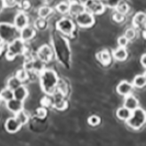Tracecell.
Masks as SVG:
<instances>
[{
	"label": "cell",
	"mask_w": 146,
	"mask_h": 146,
	"mask_svg": "<svg viewBox=\"0 0 146 146\" xmlns=\"http://www.w3.org/2000/svg\"><path fill=\"white\" fill-rule=\"evenodd\" d=\"M56 91L62 93L63 96H66L68 93V86L67 84L63 79H59L58 83H57Z\"/></svg>",
	"instance_id": "obj_25"
},
{
	"label": "cell",
	"mask_w": 146,
	"mask_h": 146,
	"mask_svg": "<svg viewBox=\"0 0 146 146\" xmlns=\"http://www.w3.org/2000/svg\"><path fill=\"white\" fill-rule=\"evenodd\" d=\"M124 16L125 15H123L121 13L116 12L113 16V19L117 23H121V22L124 21Z\"/></svg>",
	"instance_id": "obj_38"
},
{
	"label": "cell",
	"mask_w": 146,
	"mask_h": 146,
	"mask_svg": "<svg viewBox=\"0 0 146 146\" xmlns=\"http://www.w3.org/2000/svg\"><path fill=\"white\" fill-rule=\"evenodd\" d=\"M41 103H42L43 106H45V107H48V106H50L51 105H52V100L50 99L49 98H47V97H44V98L42 99Z\"/></svg>",
	"instance_id": "obj_39"
},
{
	"label": "cell",
	"mask_w": 146,
	"mask_h": 146,
	"mask_svg": "<svg viewBox=\"0 0 146 146\" xmlns=\"http://www.w3.org/2000/svg\"><path fill=\"white\" fill-rule=\"evenodd\" d=\"M85 11V6L84 4L80 3H70V9L69 14L71 17H76L77 16L81 14V13Z\"/></svg>",
	"instance_id": "obj_15"
},
{
	"label": "cell",
	"mask_w": 146,
	"mask_h": 146,
	"mask_svg": "<svg viewBox=\"0 0 146 146\" xmlns=\"http://www.w3.org/2000/svg\"><path fill=\"white\" fill-rule=\"evenodd\" d=\"M132 23L135 28L142 31L144 33L146 32V13L143 12L136 13L133 18Z\"/></svg>",
	"instance_id": "obj_10"
},
{
	"label": "cell",
	"mask_w": 146,
	"mask_h": 146,
	"mask_svg": "<svg viewBox=\"0 0 146 146\" xmlns=\"http://www.w3.org/2000/svg\"><path fill=\"white\" fill-rule=\"evenodd\" d=\"M133 88H134V86L132 84L127 81H123L116 87V92L120 96L126 97L129 95H131Z\"/></svg>",
	"instance_id": "obj_11"
},
{
	"label": "cell",
	"mask_w": 146,
	"mask_h": 146,
	"mask_svg": "<svg viewBox=\"0 0 146 146\" xmlns=\"http://www.w3.org/2000/svg\"><path fill=\"white\" fill-rule=\"evenodd\" d=\"M14 27L18 31L22 30L23 28L27 27L28 25V17L23 12L19 13L14 18Z\"/></svg>",
	"instance_id": "obj_12"
},
{
	"label": "cell",
	"mask_w": 146,
	"mask_h": 146,
	"mask_svg": "<svg viewBox=\"0 0 146 146\" xmlns=\"http://www.w3.org/2000/svg\"><path fill=\"white\" fill-rule=\"evenodd\" d=\"M6 107L9 111L16 114L19 113L20 111L23 110L24 104H23V102L19 101L16 98H13L11 100L6 102Z\"/></svg>",
	"instance_id": "obj_14"
},
{
	"label": "cell",
	"mask_w": 146,
	"mask_h": 146,
	"mask_svg": "<svg viewBox=\"0 0 146 146\" xmlns=\"http://www.w3.org/2000/svg\"><path fill=\"white\" fill-rule=\"evenodd\" d=\"M52 13V9L49 7V6H42L38 9V14L40 18L42 19H45V18L50 15L51 13Z\"/></svg>",
	"instance_id": "obj_26"
},
{
	"label": "cell",
	"mask_w": 146,
	"mask_h": 146,
	"mask_svg": "<svg viewBox=\"0 0 146 146\" xmlns=\"http://www.w3.org/2000/svg\"><path fill=\"white\" fill-rule=\"evenodd\" d=\"M128 42L129 41L127 40V38L124 35L120 36L119 38H118V40H117L119 47H123V48H125L126 46L127 45Z\"/></svg>",
	"instance_id": "obj_36"
},
{
	"label": "cell",
	"mask_w": 146,
	"mask_h": 146,
	"mask_svg": "<svg viewBox=\"0 0 146 146\" xmlns=\"http://www.w3.org/2000/svg\"><path fill=\"white\" fill-rule=\"evenodd\" d=\"M56 27L57 30L65 35H72L75 31L74 23L70 19L66 17L61 18L57 21Z\"/></svg>",
	"instance_id": "obj_5"
},
{
	"label": "cell",
	"mask_w": 146,
	"mask_h": 146,
	"mask_svg": "<svg viewBox=\"0 0 146 146\" xmlns=\"http://www.w3.org/2000/svg\"><path fill=\"white\" fill-rule=\"evenodd\" d=\"M21 85H22V82L16 76L9 78L8 80V82H7V88L11 89L12 91H14Z\"/></svg>",
	"instance_id": "obj_22"
},
{
	"label": "cell",
	"mask_w": 146,
	"mask_h": 146,
	"mask_svg": "<svg viewBox=\"0 0 146 146\" xmlns=\"http://www.w3.org/2000/svg\"><path fill=\"white\" fill-rule=\"evenodd\" d=\"M0 98H1V99H3V100L6 102L11 100L13 98H14V97H13V91L9 89L8 88H4L0 92Z\"/></svg>",
	"instance_id": "obj_24"
},
{
	"label": "cell",
	"mask_w": 146,
	"mask_h": 146,
	"mask_svg": "<svg viewBox=\"0 0 146 146\" xmlns=\"http://www.w3.org/2000/svg\"><path fill=\"white\" fill-rule=\"evenodd\" d=\"M100 122H101L100 117L98 116H96V115H92V116H89L88 119V124L91 126H93V127L98 125V124L100 123Z\"/></svg>",
	"instance_id": "obj_32"
},
{
	"label": "cell",
	"mask_w": 146,
	"mask_h": 146,
	"mask_svg": "<svg viewBox=\"0 0 146 146\" xmlns=\"http://www.w3.org/2000/svg\"><path fill=\"white\" fill-rule=\"evenodd\" d=\"M17 0H3V6L5 7H13L17 5Z\"/></svg>",
	"instance_id": "obj_37"
},
{
	"label": "cell",
	"mask_w": 146,
	"mask_h": 146,
	"mask_svg": "<svg viewBox=\"0 0 146 146\" xmlns=\"http://www.w3.org/2000/svg\"><path fill=\"white\" fill-rule=\"evenodd\" d=\"M18 30L14 27V25L6 24V23H0V38L3 42L10 43L17 38Z\"/></svg>",
	"instance_id": "obj_4"
},
{
	"label": "cell",
	"mask_w": 146,
	"mask_h": 146,
	"mask_svg": "<svg viewBox=\"0 0 146 146\" xmlns=\"http://www.w3.org/2000/svg\"><path fill=\"white\" fill-rule=\"evenodd\" d=\"M59 78L52 70H44L40 75V84L42 90L48 96H52L56 91Z\"/></svg>",
	"instance_id": "obj_1"
},
{
	"label": "cell",
	"mask_w": 146,
	"mask_h": 146,
	"mask_svg": "<svg viewBox=\"0 0 146 146\" xmlns=\"http://www.w3.org/2000/svg\"><path fill=\"white\" fill-rule=\"evenodd\" d=\"M22 125L21 124V123L18 121L17 119H16L15 117H10L7 119L5 123V127L6 130L9 133H16L17 132Z\"/></svg>",
	"instance_id": "obj_13"
},
{
	"label": "cell",
	"mask_w": 146,
	"mask_h": 146,
	"mask_svg": "<svg viewBox=\"0 0 146 146\" xmlns=\"http://www.w3.org/2000/svg\"><path fill=\"white\" fill-rule=\"evenodd\" d=\"M76 22L79 27L83 28H88L92 26L95 24V17L92 13L87 12L86 10L84 12L81 13L75 17Z\"/></svg>",
	"instance_id": "obj_7"
},
{
	"label": "cell",
	"mask_w": 146,
	"mask_h": 146,
	"mask_svg": "<svg viewBox=\"0 0 146 146\" xmlns=\"http://www.w3.org/2000/svg\"><path fill=\"white\" fill-rule=\"evenodd\" d=\"M27 95H28V92L24 85H21L13 91V97L19 101L24 102L25 98H27Z\"/></svg>",
	"instance_id": "obj_19"
},
{
	"label": "cell",
	"mask_w": 146,
	"mask_h": 146,
	"mask_svg": "<svg viewBox=\"0 0 146 146\" xmlns=\"http://www.w3.org/2000/svg\"><path fill=\"white\" fill-rule=\"evenodd\" d=\"M124 36L127 38L128 41H131V40H132V39H134L135 38V36H136V31H135L134 28H128L125 31Z\"/></svg>",
	"instance_id": "obj_34"
},
{
	"label": "cell",
	"mask_w": 146,
	"mask_h": 146,
	"mask_svg": "<svg viewBox=\"0 0 146 146\" xmlns=\"http://www.w3.org/2000/svg\"><path fill=\"white\" fill-rule=\"evenodd\" d=\"M3 41H2V40H1V38H0V46H2V44H3Z\"/></svg>",
	"instance_id": "obj_44"
},
{
	"label": "cell",
	"mask_w": 146,
	"mask_h": 146,
	"mask_svg": "<svg viewBox=\"0 0 146 146\" xmlns=\"http://www.w3.org/2000/svg\"><path fill=\"white\" fill-rule=\"evenodd\" d=\"M87 0H70V3H80L84 4Z\"/></svg>",
	"instance_id": "obj_41"
},
{
	"label": "cell",
	"mask_w": 146,
	"mask_h": 146,
	"mask_svg": "<svg viewBox=\"0 0 146 146\" xmlns=\"http://www.w3.org/2000/svg\"><path fill=\"white\" fill-rule=\"evenodd\" d=\"M43 68H44V63L42 62L41 60H39L38 59V60L33 61L32 69L34 70H35V71H38V72H42L44 70Z\"/></svg>",
	"instance_id": "obj_31"
},
{
	"label": "cell",
	"mask_w": 146,
	"mask_h": 146,
	"mask_svg": "<svg viewBox=\"0 0 146 146\" xmlns=\"http://www.w3.org/2000/svg\"><path fill=\"white\" fill-rule=\"evenodd\" d=\"M53 100H52V106L57 110L63 111L67 108V102L66 101L62 93L56 91V92L53 95Z\"/></svg>",
	"instance_id": "obj_8"
},
{
	"label": "cell",
	"mask_w": 146,
	"mask_h": 146,
	"mask_svg": "<svg viewBox=\"0 0 146 146\" xmlns=\"http://www.w3.org/2000/svg\"><path fill=\"white\" fill-rule=\"evenodd\" d=\"M35 27L38 30H44L46 27V22H45V19L39 17L35 23Z\"/></svg>",
	"instance_id": "obj_33"
},
{
	"label": "cell",
	"mask_w": 146,
	"mask_h": 146,
	"mask_svg": "<svg viewBox=\"0 0 146 146\" xmlns=\"http://www.w3.org/2000/svg\"><path fill=\"white\" fill-rule=\"evenodd\" d=\"M36 116L39 119H44L47 116V110L44 107L38 108L36 110Z\"/></svg>",
	"instance_id": "obj_35"
},
{
	"label": "cell",
	"mask_w": 146,
	"mask_h": 146,
	"mask_svg": "<svg viewBox=\"0 0 146 146\" xmlns=\"http://www.w3.org/2000/svg\"><path fill=\"white\" fill-rule=\"evenodd\" d=\"M144 76H145V78H146V71L145 72V74H144Z\"/></svg>",
	"instance_id": "obj_45"
},
{
	"label": "cell",
	"mask_w": 146,
	"mask_h": 146,
	"mask_svg": "<svg viewBox=\"0 0 146 146\" xmlns=\"http://www.w3.org/2000/svg\"><path fill=\"white\" fill-rule=\"evenodd\" d=\"M56 9L57 10V12L61 14L68 13L70 9V3L66 2H61L56 6Z\"/></svg>",
	"instance_id": "obj_27"
},
{
	"label": "cell",
	"mask_w": 146,
	"mask_h": 146,
	"mask_svg": "<svg viewBox=\"0 0 146 146\" xmlns=\"http://www.w3.org/2000/svg\"><path fill=\"white\" fill-rule=\"evenodd\" d=\"M144 34H145V38H146V32H145V33H144Z\"/></svg>",
	"instance_id": "obj_46"
},
{
	"label": "cell",
	"mask_w": 146,
	"mask_h": 146,
	"mask_svg": "<svg viewBox=\"0 0 146 146\" xmlns=\"http://www.w3.org/2000/svg\"><path fill=\"white\" fill-rule=\"evenodd\" d=\"M0 100H1V98H0Z\"/></svg>",
	"instance_id": "obj_47"
},
{
	"label": "cell",
	"mask_w": 146,
	"mask_h": 146,
	"mask_svg": "<svg viewBox=\"0 0 146 146\" xmlns=\"http://www.w3.org/2000/svg\"><path fill=\"white\" fill-rule=\"evenodd\" d=\"M132 84L133 86L136 87L137 88H141L146 85V78L144 75H137L134 78Z\"/></svg>",
	"instance_id": "obj_23"
},
{
	"label": "cell",
	"mask_w": 146,
	"mask_h": 146,
	"mask_svg": "<svg viewBox=\"0 0 146 146\" xmlns=\"http://www.w3.org/2000/svg\"><path fill=\"white\" fill-rule=\"evenodd\" d=\"M35 35V28L27 25V27L23 28L22 30L20 31V38L23 40L24 42L29 41L33 38Z\"/></svg>",
	"instance_id": "obj_16"
},
{
	"label": "cell",
	"mask_w": 146,
	"mask_h": 146,
	"mask_svg": "<svg viewBox=\"0 0 146 146\" xmlns=\"http://www.w3.org/2000/svg\"><path fill=\"white\" fill-rule=\"evenodd\" d=\"M3 6V0H0V9Z\"/></svg>",
	"instance_id": "obj_42"
},
{
	"label": "cell",
	"mask_w": 146,
	"mask_h": 146,
	"mask_svg": "<svg viewBox=\"0 0 146 146\" xmlns=\"http://www.w3.org/2000/svg\"><path fill=\"white\" fill-rule=\"evenodd\" d=\"M123 107L128 109L129 110L133 111L138 108V100L136 97H134L132 95L126 96L123 103Z\"/></svg>",
	"instance_id": "obj_17"
},
{
	"label": "cell",
	"mask_w": 146,
	"mask_h": 146,
	"mask_svg": "<svg viewBox=\"0 0 146 146\" xmlns=\"http://www.w3.org/2000/svg\"><path fill=\"white\" fill-rule=\"evenodd\" d=\"M141 63L145 68H146V54H144L141 58Z\"/></svg>",
	"instance_id": "obj_40"
},
{
	"label": "cell",
	"mask_w": 146,
	"mask_h": 146,
	"mask_svg": "<svg viewBox=\"0 0 146 146\" xmlns=\"http://www.w3.org/2000/svg\"><path fill=\"white\" fill-rule=\"evenodd\" d=\"M116 12L119 13H121L123 15H125L128 12L129 10V6L127 4V3H125L124 1H120L118 3V4L116 6Z\"/></svg>",
	"instance_id": "obj_28"
},
{
	"label": "cell",
	"mask_w": 146,
	"mask_h": 146,
	"mask_svg": "<svg viewBox=\"0 0 146 146\" xmlns=\"http://www.w3.org/2000/svg\"><path fill=\"white\" fill-rule=\"evenodd\" d=\"M2 52H3V46H0V55L2 54Z\"/></svg>",
	"instance_id": "obj_43"
},
{
	"label": "cell",
	"mask_w": 146,
	"mask_h": 146,
	"mask_svg": "<svg viewBox=\"0 0 146 146\" xmlns=\"http://www.w3.org/2000/svg\"><path fill=\"white\" fill-rule=\"evenodd\" d=\"M127 124L134 130H139L146 123V111L141 108H137L132 111L131 117L127 121Z\"/></svg>",
	"instance_id": "obj_2"
},
{
	"label": "cell",
	"mask_w": 146,
	"mask_h": 146,
	"mask_svg": "<svg viewBox=\"0 0 146 146\" xmlns=\"http://www.w3.org/2000/svg\"><path fill=\"white\" fill-rule=\"evenodd\" d=\"M15 118L21 123V124L22 126L26 124L29 120V116H27V113L24 110H21L17 113H16Z\"/></svg>",
	"instance_id": "obj_29"
},
{
	"label": "cell",
	"mask_w": 146,
	"mask_h": 146,
	"mask_svg": "<svg viewBox=\"0 0 146 146\" xmlns=\"http://www.w3.org/2000/svg\"><path fill=\"white\" fill-rule=\"evenodd\" d=\"M113 56L118 61H124L127 58V49L123 47H119L116 50L113 51Z\"/></svg>",
	"instance_id": "obj_20"
},
{
	"label": "cell",
	"mask_w": 146,
	"mask_h": 146,
	"mask_svg": "<svg viewBox=\"0 0 146 146\" xmlns=\"http://www.w3.org/2000/svg\"><path fill=\"white\" fill-rule=\"evenodd\" d=\"M38 59L43 63H48L52 60V50L50 46L48 45H44L41 46L37 52Z\"/></svg>",
	"instance_id": "obj_9"
},
{
	"label": "cell",
	"mask_w": 146,
	"mask_h": 146,
	"mask_svg": "<svg viewBox=\"0 0 146 146\" xmlns=\"http://www.w3.org/2000/svg\"><path fill=\"white\" fill-rule=\"evenodd\" d=\"M16 77L21 81H25L26 80H27L28 78V73L26 70L24 69H21V70H19L17 72V74H16Z\"/></svg>",
	"instance_id": "obj_30"
},
{
	"label": "cell",
	"mask_w": 146,
	"mask_h": 146,
	"mask_svg": "<svg viewBox=\"0 0 146 146\" xmlns=\"http://www.w3.org/2000/svg\"><path fill=\"white\" fill-rule=\"evenodd\" d=\"M24 50H25L24 42L20 38H17L8 45L6 54V59L8 60H13L17 56L24 53Z\"/></svg>",
	"instance_id": "obj_3"
},
{
	"label": "cell",
	"mask_w": 146,
	"mask_h": 146,
	"mask_svg": "<svg viewBox=\"0 0 146 146\" xmlns=\"http://www.w3.org/2000/svg\"><path fill=\"white\" fill-rule=\"evenodd\" d=\"M87 12L92 15H99L104 13L106 9L105 4L102 0H87L84 4Z\"/></svg>",
	"instance_id": "obj_6"
},
{
	"label": "cell",
	"mask_w": 146,
	"mask_h": 146,
	"mask_svg": "<svg viewBox=\"0 0 146 146\" xmlns=\"http://www.w3.org/2000/svg\"><path fill=\"white\" fill-rule=\"evenodd\" d=\"M132 111L129 110L128 109L125 107H120L116 111V116L121 120H125L127 121V119L131 117Z\"/></svg>",
	"instance_id": "obj_21"
},
{
	"label": "cell",
	"mask_w": 146,
	"mask_h": 146,
	"mask_svg": "<svg viewBox=\"0 0 146 146\" xmlns=\"http://www.w3.org/2000/svg\"><path fill=\"white\" fill-rule=\"evenodd\" d=\"M97 60L104 66H108L111 63L110 53L108 50H102L96 55Z\"/></svg>",
	"instance_id": "obj_18"
}]
</instances>
